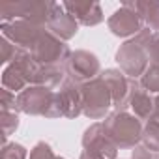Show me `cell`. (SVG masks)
Masks as SVG:
<instances>
[{"label":"cell","mask_w":159,"mask_h":159,"mask_svg":"<svg viewBox=\"0 0 159 159\" xmlns=\"http://www.w3.org/2000/svg\"><path fill=\"white\" fill-rule=\"evenodd\" d=\"M152 30L144 28L135 38L127 39L124 45L118 47L114 60L120 66V69L129 79H139L144 75V71L150 67V56H148V41L152 38Z\"/></svg>","instance_id":"1"},{"label":"cell","mask_w":159,"mask_h":159,"mask_svg":"<svg viewBox=\"0 0 159 159\" xmlns=\"http://www.w3.org/2000/svg\"><path fill=\"white\" fill-rule=\"evenodd\" d=\"M105 131L118 150H133L142 140L144 124L127 111H114L103 120Z\"/></svg>","instance_id":"2"},{"label":"cell","mask_w":159,"mask_h":159,"mask_svg":"<svg viewBox=\"0 0 159 159\" xmlns=\"http://www.w3.org/2000/svg\"><path fill=\"white\" fill-rule=\"evenodd\" d=\"M114 107L109 86L101 77L83 84V114L90 120H105Z\"/></svg>","instance_id":"3"},{"label":"cell","mask_w":159,"mask_h":159,"mask_svg":"<svg viewBox=\"0 0 159 159\" xmlns=\"http://www.w3.org/2000/svg\"><path fill=\"white\" fill-rule=\"evenodd\" d=\"M54 2H8L0 6V19L2 23H11V21H30L36 25H41L47 28L49 13Z\"/></svg>","instance_id":"4"},{"label":"cell","mask_w":159,"mask_h":159,"mask_svg":"<svg viewBox=\"0 0 159 159\" xmlns=\"http://www.w3.org/2000/svg\"><path fill=\"white\" fill-rule=\"evenodd\" d=\"M64 71L69 81H73L77 84H84L101 75V64L94 52L79 49L69 54V58L64 66Z\"/></svg>","instance_id":"5"},{"label":"cell","mask_w":159,"mask_h":159,"mask_svg":"<svg viewBox=\"0 0 159 159\" xmlns=\"http://www.w3.org/2000/svg\"><path fill=\"white\" fill-rule=\"evenodd\" d=\"M30 52H32V56L36 58L38 64H41V66H58V67H64L69 54H71L66 41H62L60 38H56L49 30H45L41 34V38L38 39V43L32 47Z\"/></svg>","instance_id":"6"},{"label":"cell","mask_w":159,"mask_h":159,"mask_svg":"<svg viewBox=\"0 0 159 159\" xmlns=\"http://www.w3.org/2000/svg\"><path fill=\"white\" fill-rule=\"evenodd\" d=\"M56 92L47 86L32 84L25 88L21 94H17V112L28 114V116H49V111L52 107Z\"/></svg>","instance_id":"7"},{"label":"cell","mask_w":159,"mask_h":159,"mask_svg":"<svg viewBox=\"0 0 159 159\" xmlns=\"http://www.w3.org/2000/svg\"><path fill=\"white\" fill-rule=\"evenodd\" d=\"M0 30H2V36L10 39L17 49L32 51V47L38 43V39L47 28L30 21H11V23H0Z\"/></svg>","instance_id":"8"},{"label":"cell","mask_w":159,"mask_h":159,"mask_svg":"<svg viewBox=\"0 0 159 159\" xmlns=\"http://www.w3.org/2000/svg\"><path fill=\"white\" fill-rule=\"evenodd\" d=\"M107 26L109 30L118 36V38H135L139 32H142L146 26H144V21L142 17L129 6V2H124L107 21Z\"/></svg>","instance_id":"9"},{"label":"cell","mask_w":159,"mask_h":159,"mask_svg":"<svg viewBox=\"0 0 159 159\" xmlns=\"http://www.w3.org/2000/svg\"><path fill=\"white\" fill-rule=\"evenodd\" d=\"M81 142H83V150L92 152V153L99 155L101 159H116L118 157V148L107 135L103 122H94L90 127H86Z\"/></svg>","instance_id":"10"},{"label":"cell","mask_w":159,"mask_h":159,"mask_svg":"<svg viewBox=\"0 0 159 159\" xmlns=\"http://www.w3.org/2000/svg\"><path fill=\"white\" fill-rule=\"evenodd\" d=\"M111 90L114 111H127L129 109V96H131V79L122 69H103L99 75Z\"/></svg>","instance_id":"11"},{"label":"cell","mask_w":159,"mask_h":159,"mask_svg":"<svg viewBox=\"0 0 159 159\" xmlns=\"http://www.w3.org/2000/svg\"><path fill=\"white\" fill-rule=\"evenodd\" d=\"M47 30L51 34H54L56 38H60L62 41H67V39L75 38V34L79 32V23L66 11V8L62 4L54 2L51 8V13H49Z\"/></svg>","instance_id":"12"},{"label":"cell","mask_w":159,"mask_h":159,"mask_svg":"<svg viewBox=\"0 0 159 159\" xmlns=\"http://www.w3.org/2000/svg\"><path fill=\"white\" fill-rule=\"evenodd\" d=\"M58 98L64 118H77L83 114V84H77L66 77L58 90Z\"/></svg>","instance_id":"13"},{"label":"cell","mask_w":159,"mask_h":159,"mask_svg":"<svg viewBox=\"0 0 159 159\" xmlns=\"http://www.w3.org/2000/svg\"><path fill=\"white\" fill-rule=\"evenodd\" d=\"M62 6L83 26H96L105 19L103 10L98 2H62Z\"/></svg>","instance_id":"14"},{"label":"cell","mask_w":159,"mask_h":159,"mask_svg":"<svg viewBox=\"0 0 159 159\" xmlns=\"http://www.w3.org/2000/svg\"><path fill=\"white\" fill-rule=\"evenodd\" d=\"M153 107H155V98L148 90L140 86L137 79H131V96H129V109L139 120H150L153 118Z\"/></svg>","instance_id":"15"},{"label":"cell","mask_w":159,"mask_h":159,"mask_svg":"<svg viewBox=\"0 0 159 159\" xmlns=\"http://www.w3.org/2000/svg\"><path fill=\"white\" fill-rule=\"evenodd\" d=\"M129 6L142 17L146 28L159 32V0H135Z\"/></svg>","instance_id":"16"},{"label":"cell","mask_w":159,"mask_h":159,"mask_svg":"<svg viewBox=\"0 0 159 159\" xmlns=\"http://www.w3.org/2000/svg\"><path fill=\"white\" fill-rule=\"evenodd\" d=\"M2 86L13 94H21L25 88H28V83L13 64H8L2 71Z\"/></svg>","instance_id":"17"},{"label":"cell","mask_w":159,"mask_h":159,"mask_svg":"<svg viewBox=\"0 0 159 159\" xmlns=\"http://www.w3.org/2000/svg\"><path fill=\"white\" fill-rule=\"evenodd\" d=\"M140 144H144L146 148H150V150H153V152H159V120L150 118V120L144 124Z\"/></svg>","instance_id":"18"},{"label":"cell","mask_w":159,"mask_h":159,"mask_svg":"<svg viewBox=\"0 0 159 159\" xmlns=\"http://www.w3.org/2000/svg\"><path fill=\"white\" fill-rule=\"evenodd\" d=\"M139 83L150 94H159V66H150L139 79Z\"/></svg>","instance_id":"19"},{"label":"cell","mask_w":159,"mask_h":159,"mask_svg":"<svg viewBox=\"0 0 159 159\" xmlns=\"http://www.w3.org/2000/svg\"><path fill=\"white\" fill-rule=\"evenodd\" d=\"M0 159H28V152L19 142H8L2 146V155Z\"/></svg>","instance_id":"20"},{"label":"cell","mask_w":159,"mask_h":159,"mask_svg":"<svg viewBox=\"0 0 159 159\" xmlns=\"http://www.w3.org/2000/svg\"><path fill=\"white\" fill-rule=\"evenodd\" d=\"M19 127V114L13 112H2V129H4V144H8V139L17 131Z\"/></svg>","instance_id":"21"},{"label":"cell","mask_w":159,"mask_h":159,"mask_svg":"<svg viewBox=\"0 0 159 159\" xmlns=\"http://www.w3.org/2000/svg\"><path fill=\"white\" fill-rule=\"evenodd\" d=\"M28 159H58V155L52 152L51 144H47L45 140H39L34 144V148L30 150Z\"/></svg>","instance_id":"22"},{"label":"cell","mask_w":159,"mask_h":159,"mask_svg":"<svg viewBox=\"0 0 159 159\" xmlns=\"http://www.w3.org/2000/svg\"><path fill=\"white\" fill-rule=\"evenodd\" d=\"M17 47L10 41V39H6L4 36L0 38V64H11L13 62V58L17 56Z\"/></svg>","instance_id":"23"},{"label":"cell","mask_w":159,"mask_h":159,"mask_svg":"<svg viewBox=\"0 0 159 159\" xmlns=\"http://www.w3.org/2000/svg\"><path fill=\"white\" fill-rule=\"evenodd\" d=\"M0 109H2V112L17 111V96L6 88H2L0 90Z\"/></svg>","instance_id":"24"},{"label":"cell","mask_w":159,"mask_h":159,"mask_svg":"<svg viewBox=\"0 0 159 159\" xmlns=\"http://www.w3.org/2000/svg\"><path fill=\"white\" fill-rule=\"evenodd\" d=\"M148 56L150 66H159V32H153L148 41Z\"/></svg>","instance_id":"25"},{"label":"cell","mask_w":159,"mask_h":159,"mask_svg":"<svg viewBox=\"0 0 159 159\" xmlns=\"http://www.w3.org/2000/svg\"><path fill=\"white\" fill-rule=\"evenodd\" d=\"M131 159H159V152H153V150L146 148L144 144H139L133 148Z\"/></svg>","instance_id":"26"},{"label":"cell","mask_w":159,"mask_h":159,"mask_svg":"<svg viewBox=\"0 0 159 159\" xmlns=\"http://www.w3.org/2000/svg\"><path fill=\"white\" fill-rule=\"evenodd\" d=\"M79 159H101L99 155H96V153H92V152H86V150H83V153H81V157Z\"/></svg>","instance_id":"27"},{"label":"cell","mask_w":159,"mask_h":159,"mask_svg":"<svg viewBox=\"0 0 159 159\" xmlns=\"http://www.w3.org/2000/svg\"><path fill=\"white\" fill-rule=\"evenodd\" d=\"M153 118L159 120V94L155 96V107H153Z\"/></svg>","instance_id":"28"},{"label":"cell","mask_w":159,"mask_h":159,"mask_svg":"<svg viewBox=\"0 0 159 159\" xmlns=\"http://www.w3.org/2000/svg\"><path fill=\"white\" fill-rule=\"evenodd\" d=\"M58 159H66V157H58Z\"/></svg>","instance_id":"29"}]
</instances>
